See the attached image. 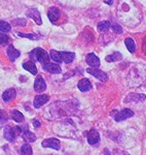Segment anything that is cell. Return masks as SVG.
Returning a JSON list of instances; mask_svg holds the SVG:
<instances>
[{"label": "cell", "mask_w": 146, "mask_h": 155, "mask_svg": "<svg viewBox=\"0 0 146 155\" xmlns=\"http://www.w3.org/2000/svg\"><path fill=\"white\" fill-rule=\"evenodd\" d=\"M21 132H22L21 127L5 126L3 130V136H4V139L7 140L8 142H14Z\"/></svg>", "instance_id": "2"}, {"label": "cell", "mask_w": 146, "mask_h": 155, "mask_svg": "<svg viewBox=\"0 0 146 155\" xmlns=\"http://www.w3.org/2000/svg\"><path fill=\"white\" fill-rule=\"evenodd\" d=\"M86 71H88L90 74H92V76L97 78L98 80H100L101 82H106L108 80L107 74H105L104 71H100V69L97 68V67H91V68L89 67V68L86 69Z\"/></svg>", "instance_id": "4"}, {"label": "cell", "mask_w": 146, "mask_h": 155, "mask_svg": "<svg viewBox=\"0 0 146 155\" xmlns=\"http://www.w3.org/2000/svg\"><path fill=\"white\" fill-rule=\"evenodd\" d=\"M42 67L44 68V71L51 72V74H60L62 71L61 66L59 65L58 63H51V62H48V63L43 64Z\"/></svg>", "instance_id": "10"}, {"label": "cell", "mask_w": 146, "mask_h": 155, "mask_svg": "<svg viewBox=\"0 0 146 155\" xmlns=\"http://www.w3.org/2000/svg\"><path fill=\"white\" fill-rule=\"evenodd\" d=\"M7 120H8V115H7V113L5 111H3V110H0V125L4 124Z\"/></svg>", "instance_id": "28"}, {"label": "cell", "mask_w": 146, "mask_h": 155, "mask_svg": "<svg viewBox=\"0 0 146 155\" xmlns=\"http://www.w3.org/2000/svg\"><path fill=\"white\" fill-rule=\"evenodd\" d=\"M85 62L91 67H99L100 66V59H99L94 53H90V54L86 55Z\"/></svg>", "instance_id": "9"}, {"label": "cell", "mask_w": 146, "mask_h": 155, "mask_svg": "<svg viewBox=\"0 0 146 155\" xmlns=\"http://www.w3.org/2000/svg\"><path fill=\"white\" fill-rule=\"evenodd\" d=\"M27 21L25 19H16L12 21V24L16 25V26H24V25H26Z\"/></svg>", "instance_id": "29"}, {"label": "cell", "mask_w": 146, "mask_h": 155, "mask_svg": "<svg viewBox=\"0 0 146 155\" xmlns=\"http://www.w3.org/2000/svg\"><path fill=\"white\" fill-rule=\"evenodd\" d=\"M60 16H61V12H60V9H59L58 7L51 6V8L48 9V17L49 21H51V23H54V24L57 23V21L60 19Z\"/></svg>", "instance_id": "6"}, {"label": "cell", "mask_w": 146, "mask_h": 155, "mask_svg": "<svg viewBox=\"0 0 146 155\" xmlns=\"http://www.w3.org/2000/svg\"><path fill=\"white\" fill-rule=\"evenodd\" d=\"M146 96L144 94H141V93H131L126 97L125 102H139V101H145Z\"/></svg>", "instance_id": "11"}, {"label": "cell", "mask_w": 146, "mask_h": 155, "mask_svg": "<svg viewBox=\"0 0 146 155\" xmlns=\"http://www.w3.org/2000/svg\"><path fill=\"white\" fill-rule=\"evenodd\" d=\"M6 52H7V56H8V58L11 61H14L17 58L20 57V52L14 48L12 45H9V46L7 47Z\"/></svg>", "instance_id": "14"}, {"label": "cell", "mask_w": 146, "mask_h": 155, "mask_svg": "<svg viewBox=\"0 0 146 155\" xmlns=\"http://www.w3.org/2000/svg\"><path fill=\"white\" fill-rule=\"evenodd\" d=\"M29 56H30V58L32 60H35V61H38L40 62L41 64H45L49 62V56L48 54L46 53L45 51H44L43 49L41 48H36L34 49L33 51L31 52L30 54H29Z\"/></svg>", "instance_id": "1"}, {"label": "cell", "mask_w": 146, "mask_h": 155, "mask_svg": "<svg viewBox=\"0 0 146 155\" xmlns=\"http://www.w3.org/2000/svg\"><path fill=\"white\" fill-rule=\"evenodd\" d=\"M46 89V84L44 82L43 78L37 77L35 82H34V90L36 92H43Z\"/></svg>", "instance_id": "13"}, {"label": "cell", "mask_w": 146, "mask_h": 155, "mask_svg": "<svg viewBox=\"0 0 146 155\" xmlns=\"http://www.w3.org/2000/svg\"><path fill=\"white\" fill-rule=\"evenodd\" d=\"M110 27V22L109 21H102L98 24V30L100 32H105L109 29Z\"/></svg>", "instance_id": "25"}, {"label": "cell", "mask_w": 146, "mask_h": 155, "mask_svg": "<svg viewBox=\"0 0 146 155\" xmlns=\"http://www.w3.org/2000/svg\"><path fill=\"white\" fill-rule=\"evenodd\" d=\"M88 142L90 145H96L100 142V134L96 129H91L88 134Z\"/></svg>", "instance_id": "8"}, {"label": "cell", "mask_w": 146, "mask_h": 155, "mask_svg": "<svg viewBox=\"0 0 146 155\" xmlns=\"http://www.w3.org/2000/svg\"><path fill=\"white\" fill-rule=\"evenodd\" d=\"M111 28H112L113 32H115V33H117V34L123 33V27L120 26L118 24H113L112 26H111Z\"/></svg>", "instance_id": "30"}, {"label": "cell", "mask_w": 146, "mask_h": 155, "mask_svg": "<svg viewBox=\"0 0 146 155\" xmlns=\"http://www.w3.org/2000/svg\"><path fill=\"white\" fill-rule=\"evenodd\" d=\"M18 35L20 37H25V38L33 39V41H38L40 38V35H37L35 33H22V32H18Z\"/></svg>", "instance_id": "24"}, {"label": "cell", "mask_w": 146, "mask_h": 155, "mask_svg": "<svg viewBox=\"0 0 146 155\" xmlns=\"http://www.w3.org/2000/svg\"><path fill=\"white\" fill-rule=\"evenodd\" d=\"M104 153H105V155H110V153H109V151H108L107 149H105V151H104Z\"/></svg>", "instance_id": "33"}, {"label": "cell", "mask_w": 146, "mask_h": 155, "mask_svg": "<svg viewBox=\"0 0 146 155\" xmlns=\"http://www.w3.org/2000/svg\"><path fill=\"white\" fill-rule=\"evenodd\" d=\"M21 152H22V155H33L32 148L28 143H25L23 146H22Z\"/></svg>", "instance_id": "26"}, {"label": "cell", "mask_w": 146, "mask_h": 155, "mask_svg": "<svg viewBox=\"0 0 146 155\" xmlns=\"http://www.w3.org/2000/svg\"><path fill=\"white\" fill-rule=\"evenodd\" d=\"M49 56H51V58L53 59L56 63H61V62H63V60H62V52H60V51L51 50Z\"/></svg>", "instance_id": "21"}, {"label": "cell", "mask_w": 146, "mask_h": 155, "mask_svg": "<svg viewBox=\"0 0 146 155\" xmlns=\"http://www.w3.org/2000/svg\"><path fill=\"white\" fill-rule=\"evenodd\" d=\"M77 87H78V89L80 90L81 92H86V91H89V90H91L92 84H91L90 80H88V79H81L80 81L78 82Z\"/></svg>", "instance_id": "15"}, {"label": "cell", "mask_w": 146, "mask_h": 155, "mask_svg": "<svg viewBox=\"0 0 146 155\" xmlns=\"http://www.w3.org/2000/svg\"><path fill=\"white\" fill-rule=\"evenodd\" d=\"M126 47H127V49L129 50V52H131V53H134L136 51V45H135V41L134 39L132 38V37H128V38H126Z\"/></svg>", "instance_id": "22"}, {"label": "cell", "mask_w": 146, "mask_h": 155, "mask_svg": "<svg viewBox=\"0 0 146 155\" xmlns=\"http://www.w3.org/2000/svg\"><path fill=\"white\" fill-rule=\"evenodd\" d=\"M11 30V27L7 22L0 21V31L1 32H9Z\"/></svg>", "instance_id": "27"}, {"label": "cell", "mask_w": 146, "mask_h": 155, "mask_svg": "<svg viewBox=\"0 0 146 155\" xmlns=\"http://www.w3.org/2000/svg\"><path fill=\"white\" fill-rule=\"evenodd\" d=\"M74 58H75V54L72 53V52H62V60L65 63H71Z\"/></svg>", "instance_id": "18"}, {"label": "cell", "mask_w": 146, "mask_h": 155, "mask_svg": "<svg viewBox=\"0 0 146 155\" xmlns=\"http://www.w3.org/2000/svg\"><path fill=\"white\" fill-rule=\"evenodd\" d=\"M123 155H130V154H123Z\"/></svg>", "instance_id": "34"}, {"label": "cell", "mask_w": 146, "mask_h": 155, "mask_svg": "<svg viewBox=\"0 0 146 155\" xmlns=\"http://www.w3.org/2000/svg\"><path fill=\"white\" fill-rule=\"evenodd\" d=\"M22 137H23L24 141L26 142V143H32V142L36 141L35 134H32V132L29 131V130H25L23 134H22Z\"/></svg>", "instance_id": "19"}, {"label": "cell", "mask_w": 146, "mask_h": 155, "mask_svg": "<svg viewBox=\"0 0 146 155\" xmlns=\"http://www.w3.org/2000/svg\"><path fill=\"white\" fill-rule=\"evenodd\" d=\"M14 97H16V90L14 88H9L5 90V91L3 92V94H2V99H3L5 102H8L11 101V99H14Z\"/></svg>", "instance_id": "16"}, {"label": "cell", "mask_w": 146, "mask_h": 155, "mask_svg": "<svg viewBox=\"0 0 146 155\" xmlns=\"http://www.w3.org/2000/svg\"><path fill=\"white\" fill-rule=\"evenodd\" d=\"M27 16H28L29 18L33 19L37 25H41V24H42V20H41L40 12H39L38 9H36V8L30 9V11L27 12Z\"/></svg>", "instance_id": "12"}, {"label": "cell", "mask_w": 146, "mask_h": 155, "mask_svg": "<svg viewBox=\"0 0 146 155\" xmlns=\"http://www.w3.org/2000/svg\"><path fill=\"white\" fill-rule=\"evenodd\" d=\"M48 99H49V96L46 95V94H40V95L35 96V98H34V101H33L34 107H36V109H39V107H42L43 104H45L46 102L48 101Z\"/></svg>", "instance_id": "7"}, {"label": "cell", "mask_w": 146, "mask_h": 155, "mask_svg": "<svg viewBox=\"0 0 146 155\" xmlns=\"http://www.w3.org/2000/svg\"><path fill=\"white\" fill-rule=\"evenodd\" d=\"M23 68H25L26 71H28L29 72H31L32 74H37L36 65L34 64V62H32V61H28V62H25V63H23Z\"/></svg>", "instance_id": "20"}, {"label": "cell", "mask_w": 146, "mask_h": 155, "mask_svg": "<svg viewBox=\"0 0 146 155\" xmlns=\"http://www.w3.org/2000/svg\"><path fill=\"white\" fill-rule=\"evenodd\" d=\"M111 116L114 118V120L116 122H120V121H123V120H127L131 117L134 116V112L130 109H123V111H114L111 113Z\"/></svg>", "instance_id": "3"}, {"label": "cell", "mask_w": 146, "mask_h": 155, "mask_svg": "<svg viewBox=\"0 0 146 155\" xmlns=\"http://www.w3.org/2000/svg\"><path fill=\"white\" fill-rule=\"evenodd\" d=\"M33 125H34V127H39V126H40V122H39L38 120H34Z\"/></svg>", "instance_id": "32"}, {"label": "cell", "mask_w": 146, "mask_h": 155, "mask_svg": "<svg viewBox=\"0 0 146 155\" xmlns=\"http://www.w3.org/2000/svg\"><path fill=\"white\" fill-rule=\"evenodd\" d=\"M7 41H8V36L4 34L3 32H0V46L6 44Z\"/></svg>", "instance_id": "31"}, {"label": "cell", "mask_w": 146, "mask_h": 155, "mask_svg": "<svg viewBox=\"0 0 146 155\" xmlns=\"http://www.w3.org/2000/svg\"><path fill=\"white\" fill-rule=\"evenodd\" d=\"M106 61L107 62H116V61H120L123 59V55L120 52H114L111 55L106 56Z\"/></svg>", "instance_id": "17"}, {"label": "cell", "mask_w": 146, "mask_h": 155, "mask_svg": "<svg viewBox=\"0 0 146 155\" xmlns=\"http://www.w3.org/2000/svg\"><path fill=\"white\" fill-rule=\"evenodd\" d=\"M11 118L14 119V121L18 122V123H21V122L24 121V115L20 111L14 110V111L11 112Z\"/></svg>", "instance_id": "23"}, {"label": "cell", "mask_w": 146, "mask_h": 155, "mask_svg": "<svg viewBox=\"0 0 146 155\" xmlns=\"http://www.w3.org/2000/svg\"><path fill=\"white\" fill-rule=\"evenodd\" d=\"M42 146L44 147V148H51V149H55V150H59L61 148V143L58 139L51 137V139L43 140Z\"/></svg>", "instance_id": "5"}]
</instances>
